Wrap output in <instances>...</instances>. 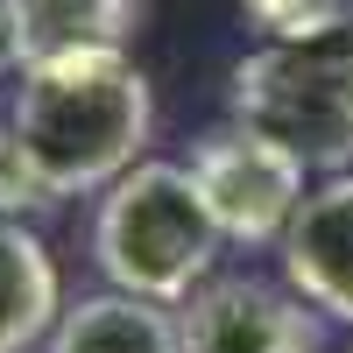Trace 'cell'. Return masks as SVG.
Returning a JSON list of instances; mask_svg holds the SVG:
<instances>
[{
	"mask_svg": "<svg viewBox=\"0 0 353 353\" xmlns=\"http://www.w3.org/2000/svg\"><path fill=\"white\" fill-rule=\"evenodd\" d=\"M156 92L128 50H85L28 64L8 106V149L50 205L78 191H113L134 163H149Z\"/></svg>",
	"mask_w": 353,
	"mask_h": 353,
	"instance_id": "1",
	"label": "cell"
},
{
	"mask_svg": "<svg viewBox=\"0 0 353 353\" xmlns=\"http://www.w3.org/2000/svg\"><path fill=\"white\" fill-rule=\"evenodd\" d=\"M219 219L205 205L198 176L184 163H134L121 184L99 198L92 219V261L113 290L149 304H184L191 290L212 283L219 261Z\"/></svg>",
	"mask_w": 353,
	"mask_h": 353,
	"instance_id": "2",
	"label": "cell"
},
{
	"mask_svg": "<svg viewBox=\"0 0 353 353\" xmlns=\"http://www.w3.org/2000/svg\"><path fill=\"white\" fill-rule=\"evenodd\" d=\"M233 121L276 134L311 170L353 163V50L346 43H269L226 78Z\"/></svg>",
	"mask_w": 353,
	"mask_h": 353,
	"instance_id": "3",
	"label": "cell"
},
{
	"mask_svg": "<svg viewBox=\"0 0 353 353\" xmlns=\"http://www.w3.org/2000/svg\"><path fill=\"white\" fill-rule=\"evenodd\" d=\"M184 170L198 176V191H205V205H212L219 233H226V241H241V248L283 241L290 219H297V205L311 198V191H304V170H311V163H304L297 149H283L276 134L248 128V121L198 134Z\"/></svg>",
	"mask_w": 353,
	"mask_h": 353,
	"instance_id": "4",
	"label": "cell"
},
{
	"mask_svg": "<svg viewBox=\"0 0 353 353\" xmlns=\"http://www.w3.org/2000/svg\"><path fill=\"white\" fill-rule=\"evenodd\" d=\"M184 353H318L325 325L297 290L261 276H212L184 297Z\"/></svg>",
	"mask_w": 353,
	"mask_h": 353,
	"instance_id": "5",
	"label": "cell"
},
{
	"mask_svg": "<svg viewBox=\"0 0 353 353\" xmlns=\"http://www.w3.org/2000/svg\"><path fill=\"white\" fill-rule=\"evenodd\" d=\"M283 283L318 311L353 325V170L325 176L283 233Z\"/></svg>",
	"mask_w": 353,
	"mask_h": 353,
	"instance_id": "6",
	"label": "cell"
},
{
	"mask_svg": "<svg viewBox=\"0 0 353 353\" xmlns=\"http://www.w3.org/2000/svg\"><path fill=\"white\" fill-rule=\"evenodd\" d=\"M149 0H0V50L8 64H50L85 50H128L141 36Z\"/></svg>",
	"mask_w": 353,
	"mask_h": 353,
	"instance_id": "7",
	"label": "cell"
},
{
	"mask_svg": "<svg viewBox=\"0 0 353 353\" xmlns=\"http://www.w3.org/2000/svg\"><path fill=\"white\" fill-rule=\"evenodd\" d=\"M50 353H184V325H176L170 304L106 290V297L64 304V318L50 332Z\"/></svg>",
	"mask_w": 353,
	"mask_h": 353,
	"instance_id": "8",
	"label": "cell"
},
{
	"mask_svg": "<svg viewBox=\"0 0 353 353\" xmlns=\"http://www.w3.org/2000/svg\"><path fill=\"white\" fill-rule=\"evenodd\" d=\"M64 297H57V261L43 233L21 219H0V353H28L43 332H57Z\"/></svg>",
	"mask_w": 353,
	"mask_h": 353,
	"instance_id": "9",
	"label": "cell"
},
{
	"mask_svg": "<svg viewBox=\"0 0 353 353\" xmlns=\"http://www.w3.org/2000/svg\"><path fill=\"white\" fill-rule=\"evenodd\" d=\"M269 43H339L353 28V0H241Z\"/></svg>",
	"mask_w": 353,
	"mask_h": 353,
	"instance_id": "10",
	"label": "cell"
},
{
	"mask_svg": "<svg viewBox=\"0 0 353 353\" xmlns=\"http://www.w3.org/2000/svg\"><path fill=\"white\" fill-rule=\"evenodd\" d=\"M21 205H50L36 184H28V170L14 163V149H8V128H0V219H14Z\"/></svg>",
	"mask_w": 353,
	"mask_h": 353,
	"instance_id": "11",
	"label": "cell"
}]
</instances>
